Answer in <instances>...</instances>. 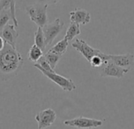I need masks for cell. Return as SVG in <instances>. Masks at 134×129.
I'll list each match as a JSON object with an SVG mask.
<instances>
[{
	"label": "cell",
	"instance_id": "6da1fadb",
	"mask_svg": "<svg viewBox=\"0 0 134 129\" xmlns=\"http://www.w3.org/2000/svg\"><path fill=\"white\" fill-rule=\"evenodd\" d=\"M24 65V58L16 47L5 43L0 50V79L7 81L18 74Z\"/></svg>",
	"mask_w": 134,
	"mask_h": 129
},
{
	"label": "cell",
	"instance_id": "7a4b0ae2",
	"mask_svg": "<svg viewBox=\"0 0 134 129\" xmlns=\"http://www.w3.org/2000/svg\"><path fill=\"white\" fill-rule=\"evenodd\" d=\"M47 4H42L36 2L32 5L27 6L24 10L28 15L30 20L33 21L38 27H43L48 23V16H47Z\"/></svg>",
	"mask_w": 134,
	"mask_h": 129
},
{
	"label": "cell",
	"instance_id": "3957f363",
	"mask_svg": "<svg viewBox=\"0 0 134 129\" xmlns=\"http://www.w3.org/2000/svg\"><path fill=\"white\" fill-rule=\"evenodd\" d=\"M34 66L36 69H38L48 79H49L54 84H56L60 87H61L64 91H75L77 88L75 84L74 83V81L71 79L65 77V76H63L61 75H59L55 71L54 72L46 71V70L43 69L42 67H40L37 63H35Z\"/></svg>",
	"mask_w": 134,
	"mask_h": 129
},
{
	"label": "cell",
	"instance_id": "277c9868",
	"mask_svg": "<svg viewBox=\"0 0 134 129\" xmlns=\"http://www.w3.org/2000/svg\"><path fill=\"white\" fill-rule=\"evenodd\" d=\"M104 120H98L94 118H88L84 117H79L74 119H70L64 121V125L70 127L80 129H91L100 127L103 125Z\"/></svg>",
	"mask_w": 134,
	"mask_h": 129
},
{
	"label": "cell",
	"instance_id": "5b68a950",
	"mask_svg": "<svg viewBox=\"0 0 134 129\" xmlns=\"http://www.w3.org/2000/svg\"><path fill=\"white\" fill-rule=\"evenodd\" d=\"M64 23L60 18H56L53 22L47 23L42 27L46 46L51 45L57 36L60 33L64 28Z\"/></svg>",
	"mask_w": 134,
	"mask_h": 129
},
{
	"label": "cell",
	"instance_id": "8992f818",
	"mask_svg": "<svg viewBox=\"0 0 134 129\" xmlns=\"http://www.w3.org/2000/svg\"><path fill=\"white\" fill-rule=\"evenodd\" d=\"M71 47L79 51L89 62L93 57L100 55L102 53L101 50L93 48L85 40L81 39H76L73 43H71Z\"/></svg>",
	"mask_w": 134,
	"mask_h": 129
},
{
	"label": "cell",
	"instance_id": "52a82bcc",
	"mask_svg": "<svg viewBox=\"0 0 134 129\" xmlns=\"http://www.w3.org/2000/svg\"><path fill=\"white\" fill-rule=\"evenodd\" d=\"M111 61L124 69H131L134 65V55L131 53L125 54H105V63Z\"/></svg>",
	"mask_w": 134,
	"mask_h": 129
},
{
	"label": "cell",
	"instance_id": "ba28073f",
	"mask_svg": "<svg viewBox=\"0 0 134 129\" xmlns=\"http://www.w3.org/2000/svg\"><path fill=\"white\" fill-rule=\"evenodd\" d=\"M129 72V69L120 67L111 61H108L102 65L100 69V75L102 77H115L120 79Z\"/></svg>",
	"mask_w": 134,
	"mask_h": 129
},
{
	"label": "cell",
	"instance_id": "9c48e42d",
	"mask_svg": "<svg viewBox=\"0 0 134 129\" xmlns=\"http://www.w3.org/2000/svg\"><path fill=\"white\" fill-rule=\"evenodd\" d=\"M35 119L38 122V129H45L53 125L57 119V113L52 109H46L38 112Z\"/></svg>",
	"mask_w": 134,
	"mask_h": 129
},
{
	"label": "cell",
	"instance_id": "30bf717a",
	"mask_svg": "<svg viewBox=\"0 0 134 129\" xmlns=\"http://www.w3.org/2000/svg\"><path fill=\"white\" fill-rule=\"evenodd\" d=\"M2 37L5 42L13 47H16V39L19 36V33L16 30V27L14 24H6L1 32Z\"/></svg>",
	"mask_w": 134,
	"mask_h": 129
},
{
	"label": "cell",
	"instance_id": "8fae6325",
	"mask_svg": "<svg viewBox=\"0 0 134 129\" xmlns=\"http://www.w3.org/2000/svg\"><path fill=\"white\" fill-rule=\"evenodd\" d=\"M69 14L71 22H75L79 24H87L91 20L90 13L84 9L76 8L73 11H71Z\"/></svg>",
	"mask_w": 134,
	"mask_h": 129
},
{
	"label": "cell",
	"instance_id": "7c38bea8",
	"mask_svg": "<svg viewBox=\"0 0 134 129\" xmlns=\"http://www.w3.org/2000/svg\"><path fill=\"white\" fill-rule=\"evenodd\" d=\"M81 34V28H80V24H76L75 22H71L70 25L68 26L65 35H64V39H68V42H71L77 35H79Z\"/></svg>",
	"mask_w": 134,
	"mask_h": 129
},
{
	"label": "cell",
	"instance_id": "4fadbf2b",
	"mask_svg": "<svg viewBox=\"0 0 134 129\" xmlns=\"http://www.w3.org/2000/svg\"><path fill=\"white\" fill-rule=\"evenodd\" d=\"M35 44L37 45L40 49H42V51H45L46 44V39L44 36V33L42 31V27H38V29L35 32Z\"/></svg>",
	"mask_w": 134,
	"mask_h": 129
},
{
	"label": "cell",
	"instance_id": "5bb4252c",
	"mask_svg": "<svg viewBox=\"0 0 134 129\" xmlns=\"http://www.w3.org/2000/svg\"><path fill=\"white\" fill-rule=\"evenodd\" d=\"M68 45H69L68 40L64 38L62 40L59 41L56 45H54L53 47H51L49 49V50H51L53 52H55V53L63 56L66 53Z\"/></svg>",
	"mask_w": 134,
	"mask_h": 129
},
{
	"label": "cell",
	"instance_id": "9a60e30c",
	"mask_svg": "<svg viewBox=\"0 0 134 129\" xmlns=\"http://www.w3.org/2000/svg\"><path fill=\"white\" fill-rule=\"evenodd\" d=\"M43 55V51L37 45L34 44L31 47L28 52V60L32 62H37V61Z\"/></svg>",
	"mask_w": 134,
	"mask_h": 129
},
{
	"label": "cell",
	"instance_id": "2e32d148",
	"mask_svg": "<svg viewBox=\"0 0 134 129\" xmlns=\"http://www.w3.org/2000/svg\"><path fill=\"white\" fill-rule=\"evenodd\" d=\"M44 56H45L46 59L47 60V61L49 62V65L51 66V68L53 70L55 69L56 66L57 65L59 61L60 60V58L62 57V55H60V54H57L55 52H53V51H51L49 50L45 54Z\"/></svg>",
	"mask_w": 134,
	"mask_h": 129
},
{
	"label": "cell",
	"instance_id": "e0dca14e",
	"mask_svg": "<svg viewBox=\"0 0 134 129\" xmlns=\"http://www.w3.org/2000/svg\"><path fill=\"white\" fill-rule=\"evenodd\" d=\"M104 56L105 54L102 52L100 55H97L93 57L90 61V65L94 68H98L102 66L104 64Z\"/></svg>",
	"mask_w": 134,
	"mask_h": 129
},
{
	"label": "cell",
	"instance_id": "ac0fdd59",
	"mask_svg": "<svg viewBox=\"0 0 134 129\" xmlns=\"http://www.w3.org/2000/svg\"><path fill=\"white\" fill-rule=\"evenodd\" d=\"M10 18V14L7 12V10H2V12H0V32L7 24Z\"/></svg>",
	"mask_w": 134,
	"mask_h": 129
},
{
	"label": "cell",
	"instance_id": "d6986e66",
	"mask_svg": "<svg viewBox=\"0 0 134 129\" xmlns=\"http://www.w3.org/2000/svg\"><path fill=\"white\" fill-rule=\"evenodd\" d=\"M10 2V9H9V14L10 17L13 20V24L17 28L18 27V21L16 17V0H9Z\"/></svg>",
	"mask_w": 134,
	"mask_h": 129
},
{
	"label": "cell",
	"instance_id": "ffe728a7",
	"mask_svg": "<svg viewBox=\"0 0 134 129\" xmlns=\"http://www.w3.org/2000/svg\"><path fill=\"white\" fill-rule=\"evenodd\" d=\"M35 63H37L40 67H42L43 69H45V70H46V71H49V72H54V70L51 68V66L49 65V62L47 61V60L46 59V58H45L44 55H42V56L37 61V62H35Z\"/></svg>",
	"mask_w": 134,
	"mask_h": 129
},
{
	"label": "cell",
	"instance_id": "44dd1931",
	"mask_svg": "<svg viewBox=\"0 0 134 129\" xmlns=\"http://www.w3.org/2000/svg\"><path fill=\"white\" fill-rule=\"evenodd\" d=\"M38 2V0H16V6L21 9H24L27 6Z\"/></svg>",
	"mask_w": 134,
	"mask_h": 129
},
{
	"label": "cell",
	"instance_id": "7402d4cb",
	"mask_svg": "<svg viewBox=\"0 0 134 129\" xmlns=\"http://www.w3.org/2000/svg\"><path fill=\"white\" fill-rule=\"evenodd\" d=\"M10 2L9 0H0V12L2 10H9Z\"/></svg>",
	"mask_w": 134,
	"mask_h": 129
},
{
	"label": "cell",
	"instance_id": "603a6c76",
	"mask_svg": "<svg viewBox=\"0 0 134 129\" xmlns=\"http://www.w3.org/2000/svg\"><path fill=\"white\" fill-rule=\"evenodd\" d=\"M60 0H38V2L39 3H42V4H47V5H50V4H56L58 2H60Z\"/></svg>",
	"mask_w": 134,
	"mask_h": 129
},
{
	"label": "cell",
	"instance_id": "cb8c5ba5",
	"mask_svg": "<svg viewBox=\"0 0 134 129\" xmlns=\"http://www.w3.org/2000/svg\"><path fill=\"white\" fill-rule=\"evenodd\" d=\"M5 40L3 39V38L2 36H0V50L3 49V47H5Z\"/></svg>",
	"mask_w": 134,
	"mask_h": 129
}]
</instances>
